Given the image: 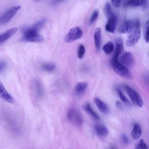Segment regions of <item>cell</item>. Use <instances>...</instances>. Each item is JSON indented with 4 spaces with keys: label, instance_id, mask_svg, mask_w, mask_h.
Listing matches in <instances>:
<instances>
[{
    "label": "cell",
    "instance_id": "6da1fadb",
    "mask_svg": "<svg viewBox=\"0 0 149 149\" xmlns=\"http://www.w3.org/2000/svg\"><path fill=\"white\" fill-rule=\"evenodd\" d=\"M38 31L33 26L27 27L23 31L22 40L29 42H41L44 41L43 37L38 33Z\"/></svg>",
    "mask_w": 149,
    "mask_h": 149
},
{
    "label": "cell",
    "instance_id": "7a4b0ae2",
    "mask_svg": "<svg viewBox=\"0 0 149 149\" xmlns=\"http://www.w3.org/2000/svg\"><path fill=\"white\" fill-rule=\"evenodd\" d=\"M119 58L113 56L111 61V65L113 69V70L120 76L125 78H130L131 77V74L125 65L122 64L119 61Z\"/></svg>",
    "mask_w": 149,
    "mask_h": 149
},
{
    "label": "cell",
    "instance_id": "3957f363",
    "mask_svg": "<svg viewBox=\"0 0 149 149\" xmlns=\"http://www.w3.org/2000/svg\"><path fill=\"white\" fill-rule=\"evenodd\" d=\"M83 36V31L79 27L72 28L65 37L66 42H72L80 39Z\"/></svg>",
    "mask_w": 149,
    "mask_h": 149
},
{
    "label": "cell",
    "instance_id": "277c9868",
    "mask_svg": "<svg viewBox=\"0 0 149 149\" xmlns=\"http://www.w3.org/2000/svg\"><path fill=\"white\" fill-rule=\"evenodd\" d=\"M21 8L20 5H15L10 8L3 15L0 17V24H3L9 22Z\"/></svg>",
    "mask_w": 149,
    "mask_h": 149
},
{
    "label": "cell",
    "instance_id": "5b68a950",
    "mask_svg": "<svg viewBox=\"0 0 149 149\" xmlns=\"http://www.w3.org/2000/svg\"><path fill=\"white\" fill-rule=\"evenodd\" d=\"M125 89L127 94L129 96L132 102L134 104L137 105L138 107H141L143 105V102L140 95L136 91L133 90L131 87H130L128 86H125Z\"/></svg>",
    "mask_w": 149,
    "mask_h": 149
},
{
    "label": "cell",
    "instance_id": "8992f818",
    "mask_svg": "<svg viewBox=\"0 0 149 149\" xmlns=\"http://www.w3.org/2000/svg\"><path fill=\"white\" fill-rule=\"evenodd\" d=\"M68 119L74 125L80 126L82 124L83 119L80 112L75 109H70L67 113Z\"/></svg>",
    "mask_w": 149,
    "mask_h": 149
},
{
    "label": "cell",
    "instance_id": "52a82bcc",
    "mask_svg": "<svg viewBox=\"0 0 149 149\" xmlns=\"http://www.w3.org/2000/svg\"><path fill=\"white\" fill-rule=\"evenodd\" d=\"M140 37V31L139 28L135 29L129 33L127 38L126 41V45L127 47H133L139 41Z\"/></svg>",
    "mask_w": 149,
    "mask_h": 149
},
{
    "label": "cell",
    "instance_id": "ba28073f",
    "mask_svg": "<svg viewBox=\"0 0 149 149\" xmlns=\"http://www.w3.org/2000/svg\"><path fill=\"white\" fill-rule=\"evenodd\" d=\"M119 61L126 67H130L134 63V58L131 52H125L121 54Z\"/></svg>",
    "mask_w": 149,
    "mask_h": 149
},
{
    "label": "cell",
    "instance_id": "9c48e42d",
    "mask_svg": "<svg viewBox=\"0 0 149 149\" xmlns=\"http://www.w3.org/2000/svg\"><path fill=\"white\" fill-rule=\"evenodd\" d=\"M140 27V22L138 20H127L125 22L123 28L122 32H127V33H130L133 30Z\"/></svg>",
    "mask_w": 149,
    "mask_h": 149
},
{
    "label": "cell",
    "instance_id": "30bf717a",
    "mask_svg": "<svg viewBox=\"0 0 149 149\" xmlns=\"http://www.w3.org/2000/svg\"><path fill=\"white\" fill-rule=\"evenodd\" d=\"M117 22V19L116 16L113 14L112 15L108 17V21L105 25V30L109 33H114L116 28V24Z\"/></svg>",
    "mask_w": 149,
    "mask_h": 149
},
{
    "label": "cell",
    "instance_id": "8fae6325",
    "mask_svg": "<svg viewBox=\"0 0 149 149\" xmlns=\"http://www.w3.org/2000/svg\"><path fill=\"white\" fill-rule=\"evenodd\" d=\"M115 44H116V48H115L113 56L119 58V56L120 54H122L124 51L123 42L122 39L120 37L116 38L115 39Z\"/></svg>",
    "mask_w": 149,
    "mask_h": 149
},
{
    "label": "cell",
    "instance_id": "7c38bea8",
    "mask_svg": "<svg viewBox=\"0 0 149 149\" xmlns=\"http://www.w3.org/2000/svg\"><path fill=\"white\" fill-rule=\"evenodd\" d=\"M17 28L14 27L1 34H0V44L3 42L4 41H6L8 39L10 38L12 36H13L17 32Z\"/></svg>",
    "mask_w": 149,
    "mask_h": 149
},
{
    "label": "cell",
    "instance_id": "4fadbf2b",
    "mask_svg": "<svg viewBox=\"0 0 149 149\" xmlns=\"http://www.w3.org/2000/svg\"><path fill=\"white\" fill-rule=\"evenodd\" d=\"M94 129L97 134L100 137H105L108 133V129L104 125L100 123L95 124Z\"/></svg>",
    "mask_w": 149,
    "mask_h": 149
},
{
    "label": "cell",
    "instance_id": "5bb4252c",
    "mask_svg": "<svg viewBox=\"0 0 149 149\" xmlns=\"http://www.w3.org/2000/svg\"><path fill=\"white\" fill-rule=\"evenodd\" d=\"M94 44L97 49H99L101 45V29L98 27L95 30L94 34Z\"/></svg>",
    "mask_w": 149,
    "mask_h": 149
},
{
    "label": "cell",
    "instance_id": "9a60e30c",
    "mask_svg": "<svg viewBox=\"0 0 149 149\" xmlns=\"http://www.w3.org/2000/svg\"><path fill=\"white\" fill-rule=\"evenodd\" d=\"M87 88V83L86 82H79L78 83L75 87L74 91L77 95H81L84 94Z\"/></svg>",
    "mask_w": 149,
    "mask_h": 149
},
{
    "label": "cell",
    "instance_id": "2e32d148",
    "mask_svg": "<svg viewBox=\"0 0 149 149\" xmlns=\"http://www.w3.org/2000/svg\"><path fill=\"white\" fill-rule=\"evenodd\" d=\"M94 102L96 104L97 107L98 108V109H100V111L102 112V113H107L108 111V107L107 106V105L103 102L102 100H101L100 99L98 98H95L94 99Z\"/></svg>",
    "mask_w": 149,
    "mask_h": 149
},
{
    "label": "cell",
    "instance_id": "e0dca14e",
    "mask_svg": "<svg viewBox=\"0 0 149 149\" xmlns=\"http://www.w3.org/2000/svg\"><path fill=\"white\" fill-rule=\"evenodd\" d=\"M141 134V129L140 126L137 123L133 125V127L132 130V136L135 139H138Z\"/></svg>",
    "mask_w": 149,
    "mask_h": 149
},
{
    "label": "cell",
    "instance_id": "ac0fdd59",
    "mask_svg": "<svg viewBox=\"0 0 149 149\" xmlns=\"http://www.w3.org/2000/svg\"><path fill=\"white\" fill-rule=\"evenodd\" d=\"M84 110L95 120H98L100 119L99 116L96 113V112L92 109L91 107L89 104H86L84 107Z\"/></svg>",
    "mask_w": 149,
    "mask_h": 149
},
{
    "label": "cell",
    "instance_id": "d6986e66",
    "mask_svg": "<svg viewBox=\"0 0 149 149\" xmlns=\"http://www.w3.org/2000/svg\"><path fill=\"white\" fill-rule=\"evenodd\" d=\"M1 98L2 99H3L4 101H5L6 102L10 103V104H13V103H15V101L14 98L7 91L1 97Z\"/></svg>",
    "mask_w": 149,
    "mask_h": 149
},
{
    "label": "cell",
    "instance_id": "ffe728a7",
    "mask_svg": "<svg viewBox=\"0 0 149 149\" xmlns=\"http://www.w3.org/2000/svg\"><path fill=\"white\" fill-rule=\"evenodd\" d=\"M114 47L112 42H108L102 47L103 51L106 54H110L113 50Z\"/></svg>",
    "mask_w": 149,
    "mask_h": 149
},
{
    "label": "cell",
    "instance_id": "44dd1931",
    "mask_svg": "<svg viewBox=\"0 0 149 149\" xmlns=\"http://www.w3.org/2000/svg\"><path fill=\"white\" fill-rule=\"evenodd\" d=\"M146 0H128L127 5L132 7H137L143 5Z\"/></svg>",
    "mask_w": 149,
    "mask_h": 149
},
{
    "label": "cell",
    "instance_id": "7402d4cb",
    "mask_svg": "<svg viewBox=\"0 0 149 149\" xmlns=\"http://www.w3.org/2000/svg\"><path fill=\"white\" fill-rule=\"evenodd\" d=\"M118 93L119 98H120V99L122 100V101L125 105H130V103L129 101L128 100V99L126 98V97L125 95V94H123V93L122 91H120V90H118Z\"/></svg>",
    "mask_w": 149,
    "mask_h": 149
},
{
    "label": "cell",
    "instance_id": "603a6c76",
    "mask_svg": "<svg viewBox=\"0 0 149 149\" xmlns=\"http://www.w3.org/2000/svg\"><path fill=\"white\" fill-rule=\"evenodd\" d=\"M42 68L46 71L52 72L55 69V65L52 63H44L42 65Z\"/></svg>",
    "mask_w": 149,
    "mask_h": 149
},
{
    "label": "cell",
    "instance_id": "cb8c5ba5",
    "mask_svg": "<svg viewBox=\"0 0 149 149\" xmlns=\"http://www.w3.org/2000/svg\"><path fill=\"white\" fill-rule=\"evenodd\" d=\"M144 38L147 42H149V20L145 24L144 27Z\"/></svg>",
    "mask_w": 149,
    "mask_h": 149
},
{
    "label": "cell",
    "instance_id": "d4e9b609",
    "mask_svg": "<svg viewBox=\"0 0 149 149\" xmlns=\"http://www.w3.org/2000/svg\"><path fill=\"white\" fill-rule=\"evenodd\" d=\"M148 146L143 139H141L136 144L135 149H147Z\"/></svg>",
    "mask_w": 149,
    "mask_h": 149
},
{
    "label": "cell",
    "instance_id": "484cf974",
    "mask_svg": "<svg viewBox=\"0 0 149 149\" xmlns=\"http://www.w3.org/2000/svg\"><path fill=\"white\" fill-rule=\"evenodd\" d=\"M85 51H86V49H85L84 46L82 44L80 45L79 47L78 52H77V56H78L79 58L81 59L83 57V56L85 54Z\"/></svg>",
    "mask_w": 149,
    "mask_h": 149
},
{
    "label": "cell",
    "instance_id": "4316f807",
    "mask_svg": "<svg viewBox=\"0 0 149 149\" xmlns=\"http://www.w3.org/2000/svg\"><path fill=\"white\" fill-rule=\"evenodd\" d=\"M98 10H95L93 12V13H92V15H91V17H90V20H89V23L91 24H92L93 23H94L96 20H97V17H98Z\"/></svg>",
    "mask_w": 149,
    "mask_h": 149
},
{
    "label": "cell",
    "instance_id": "83f0119b",
    "mask_svg": "<svg viewBox=\"0 0 149 149\" xmlns=\"http://www.w3.org/2000/svg\"><path fill=\"white\" fill-rule=\"evenodd\" d=\"M104 10H105V14L107 15V16H108V17H109L113 14L112 8H111V6L109 5V3H108L106 4L105 8H104Z\"/></svg>",
    "mask_w": 149,
    "mask_h": 149
},
{
    "label": "cell",
    "instance_id": "f1b7e54d",
    "mask_svg": "<svg viewBox=\"0 0 149 149\" xmlns=\"http://www.w3.org/2000/svg\"><path fill=\"white\" fill-rule=\"evenodd\" d=\"M6 68V63L4 61H0V73H1Z\"/></svg>",
    "mask_w": 149,
    "mask_h": 149
},
{
    "label": "cell",
    "instance_id": "f546056e",
    "mask_svg": "<svg viewBox=\"0 0 149 149\" xmlns=\"http://www.w3.org/2000/svg\"><path fill=\"white\" fill-rule=\"evenodd\" d=\"M6 91V90L5 89L4 86L0 81V97Z\"/></svg>",
    "mask_w": 149,
    "mask_h": 149
},
{
    "label": "cell",
    "instance_id": "4dcf8cb0",
    "mask_svg": "<svg viewBox=\"0 0 149 149\" xmlns=\"http://www.w3.org/2000/svg\"><path fill=\"white\" fill-rule=\"evenodd\" d=\"M122 0H111L112 4L113 5V6L115 7H119L120 5Z\"/></svg>",
    "mask_w": 149,
    "mask_h": 149
},
{
    "label": "cell",
    "instance_id": "1f68e13d",
    "mask_svg": "<svg viewBox=\"0 0 149 149\" xmlns=\"http://www.w3.org/2000/svg\"><path fill=\"white\" fill-rule=\"evenodd\" d=\"M122 140H123V142H124L125 144H127L128 142H129V140H128L127 137L125 135V134H123V135H122Z\"/></svg>",
    "mask_w": 149,
    "mask_h": 149
},
{
    "label": "cell",
    "instance_id": "d6a6232c",
    "mask_svg": "<svg viewBox=\"0 0 149 149\" xmlns=\"http://www.w3.org/2000/svg\"><path fill=\"white\" fill-rule=\"evenodd\" d=\"M116 106L118 107V108H119V109H121L122 108V104H121V102L119 101H117L116 102Z\"/></svg>",
    "mask_w": 149,
    "mask_h": 149
},
{
    "label": "cell",
    "instance_id": "836d02e7",
    "mask_svg": "<svg viewBox=\"0 0 149 149\" xmlns=\"http://www.w3.org/2000/svg\"><path fill=\"white\" fill-rule=\"evenodd\" d=\"M63 1V0H56V2H59V1Z\"/></svg>",
    "mask_w": 149,
    "mask_h": 149
},
{
    "label": "cell",
    "instance_id": "e575fe53",
    "mask_svg": "<svg viewBox=\"0 0 149 149\" xmlns=\"http://www.w3.org/2000/svg\"><path fill=\"white\" fill-rule=\"evenodd\" d=\"M41 1V0H35V1H37H37Z\"/></svg>",
    "mask_w": 149,
    "mask_h": 149
}]
</instances>
